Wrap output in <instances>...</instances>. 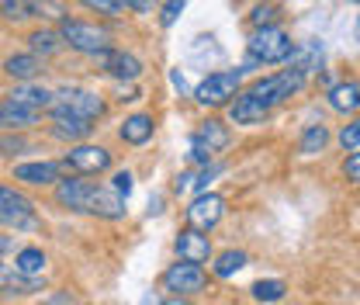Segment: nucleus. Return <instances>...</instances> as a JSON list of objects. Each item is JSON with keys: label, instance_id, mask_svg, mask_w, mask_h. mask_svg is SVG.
Instances as JSON below:
<instances>
[{"label": "nucleus", "instance_id": "4c0bfd02", "mask_svg": "<svg viewBox=\"0 0 360 305\" xmlns=\"http://www.w3.org/2000/svg\"><path fill=\"white\" fill-rule=\"evenodd\" d=\"M14 254H18V239L14 236H0V261H7Z\"/></svg>", "mask_w": 360, "mask_h": 305}, {"label": "nucleus", "instance_id": "dca6fc26", "mask_svg": "<svg viewBox=\"0 0 360 305\" xmlns=\"http://www.w3.org/2000/svg\"><path fill=\"white\" fill-rule=\"evenodd\" d=\"M90 132H94V122L77 115H52V125H49V135L59 142H84Z\"/></svg>", "mask_w": 360, "mask_h": 305}, {"label": "nucleus", "instance_id": "b1692460", "mask_svg": "<svg viewBox=\"0 0 360 305\" xmlns=\"http://www.w3.org/2000/svg\"><path fill=\"white\" fill-rule=\"evenodd\" d=\"M45 254L39 247H18V254H14V267L25 274V278H42L45 274Z\"/></svg>", "mask_w": 360, "mask_h": 305}, {"label": "nucleus", "instance_id": "9d476101", "mask_svg": "<svg viewBox=\"0 0 360 305\" xmlns=\"http://www.w3.org/2000/svg\"><path fill=\"white\" fill-rule=\"evenodd\" d=\"M0 225L11 229H32L35 225V201L14 187L0 184Z\"/></svg>", "mask_w": 360, "mask_h": 305}, {"label": "nucleus", "instance_id": "c9c22d12", "mask_svg": "<svg viewBox=\"0 0 360 305\" xmlns=\"http://www.w3.org/2000/svg\"><path fill=\"white\" fill-rule=\"evenodd\" d=\"M343 177L350 184H360V149H350V156L343 160Z\"/></svg>", "mask_w": 360, "mask_h": 305}, {"label": "nucleus", "instance_id": "7ed1b4c3", "mask_svg": "<svg viewBox=\"0 0 360 305\" xmlns=\"http://www.w3.org/2000/svg\"><path fill=\"white\" fill-rule=\"evenodd\" d=\"M305 80H309V73L288 63V70H277V73H270V77H260L257 84H250L246 90L257 97V104H260L264 111H274L277 104H284L288 97H295L298 90L305 87Z\"/></svg>", "mask_w": 360, "mask_h": 305}, {"label": "nucleus", "instance_id": "423d86ee", "mask_svg": "<svg viewBox=\"0 0 360 305\" xmlns=\"http://www.w3.org/2000/svg\"><path fill=\"white\" fill-rule=\"evenodd\" d=\"M239 87H243V70H219V73H208L194 87V101L201 108H229Z\"/></svg>", "mask_w": 360, "mask_h": 305}, {"label": "nucleus", "instance_id": "f704fd0d", "mask_svg": "<svg viewBox=\"0 0 360 305\" xmlns=\"http://www.w3.org/2000/svg\"><path fill=\"white\" fill-rule=\"evenodd\" d=\"M132 180H135L132 170H115V174H111V187H115L122 198H129V194H132V187H135Z\"/></svg>", "mask_w": 360, "mask_h": 305}, {"label": "nucleus", "instance_id": "a211bd4d", "mask_svg": "<svg viewBox=\"0 0 360 305\" xmlns=\"http://www.w3.org/2000/svg\"><path fill=\"white\" fill-rule=\"evenodd\" d=\"M267 115L270 111H264V108L257 104V97H253L250 90H239L236 101L229 104V118H232V125H260Z\"/></svg>", "mask_w": 360, "mask_h": 305}, {"label": "nucleus", "instance_id": "aec40b11", "mask_svg": "<svg viewBox=\"0 0 360 305\" xmlns=\"http://www.w3.org/2000/svg\"><path fill=\"white\" fill-rule=\"evenodd\" d=\"M7 97H11V101H18V104H25V108L49 111V108H52V101H56V90H49V87H42V84H35V80H28V84H18Z\"/></svg>", "mask_w": 360, "mask_h": 305}, {"label": "nucleus", "instance_id": "f8f14e48", "mask_svg": "<svg viewBox=\"0 0 360 305\" xmlns=\"http://www.w3.org/2000/svg\"><path fill=\"white\" fill-rule=\"evenodd\" d=\"M225 216V198L215 191H198V198L187 205V225L201 229V232H212Z\"/></svg>", "mask_w": 360, "mask_h": 305}, {"label": "nucleus", "instance_id": "412c9836", "mask_svg": "<svg viewBox=\"0 0 360 305\" xmlns=\"http://www.w3.org/2000/svg\"><path fill=\"white\" fill-rule=\"evenodd\" d=\"M42 288V278H25L14 261H0V292H11V295H28V292H39Z\"/></svg>", "mask_w": 360, "mask_h": 305}, {"label": "nucleus", "instance_id": "6e6552de", "mask_svg": "<svg viewBox=\"0 0 360 305\" xmlns=\"http://www.w3.org/2000/svg\"><path fill=\"white\" fill-rule=\"evenodd\" d=\"M63 167L70 174H80V177H90V174H104L111 170V153L97 142H77L70 146V153L63 156Z\"/></svg>", "mask_w": 360, "mask_h": 305}, {"label": "nucleus", "instance_id": "2f4dec72", "mask_svg": "<svg viewBox=\"0 0 360 305\" xmlns=\"http://www.w3.org/2000/svg\"><path fill=\"white\" fill-rule=\"evenodd\" d=\"M340 146L350 153V149H360V118H354L350 125L340 129Z\"/></svg>", "mask_w": 360, "mask_h": 305}, {"label": "nucleus", "instance_id": "cd10ccee", "mask_svg": "<svg viewBox=\"0 0 360 305\" xmlns=\"http://www.w3.org/2000/svg\"><path fill=\"white\" fill-rule=\"evenodd\" d=\"M32 4V18H49V21H66L70 11L63 0H28Z\"/></svg>", "mask_w": 360, "mask_h": 305}, {"label": "nucleus", "instance_id": "bb28decb", "mask_svg": "<svg viewBox=\"0 0 360 305\" xmlns=\"http://www.w3.org/2000/svg\"><path fill=\"white\" fill-rule=\"evenodd\" d=\"M0 18L7 25H25L32 18V4L28 0H0Z\"/></svg>", "mask_w": 360, "mask_h": 305}, {"label": "nucleus", "instance_id": "39448f33", "mask_svg": "<svg viewBox=\"0 0 360 305\" xmlns=\"http://www.w3.org/2000/svg\"><path fill=\"white\" fill-rule=\"evenodd\" d=\"M59 35H63V42L70 45L73 52H80V56H97V52L111 49V32L101 28V25H94V21L66 18V21H59Z\"/></svg>", "mask_w": 360, "mask_h": 305}, {"label": "nucleus", "instance_id": "a19ab883", "mask_svg": "<svg viewBox=\"0 0 360 305\" xmlns=\"http://www.w3.org/2000/svg\"><path fill=\"white\" fill-rule=\"evenodd\" d=\"M354 35H357V42H360V14H357V25H354Z\"/></svg>", "mask_w": 360, "mask_h": 305}, {"label": "nucleus", "instance_id": "58836bf2", "mask_svg": "<svg viewBox=\"0 0 360 305\" xmlns=\"http://www.w3.org/2000/svg\"><path fill=\"white\" fill-rule=\"evenodd\" d=\"M118 101L122 104H132V101H139V90L132 84H118Z\"/></svg>", "mask_w": 360, "mask_h": 305}, {"label": "nucleus", "instance_id": "ddd939ff", "mask_svg": "<svg viewBox=\"0 0 360 305\" xmlns=\"http://www.w3.org/2000/svg\"><path fill=\"white\" fill-rule=\"evenodd\" d=\"M63 160H32V163H18L14 180L28 184V187H56L63 180Z\"/></svg>", "mask_w": 360, "mask_h": 305}, {"label": "nucleus", "instance_id": "e433bc0d", "mask_svg": "<svg viewBox=\"0 0 360 305\" xmlns=\"http://www.w3.org/2000/svg\"><path fill=\"white\" fill-rule=\"evenodd\" d=\"M122 4H125V11H135V14H153V7L160 0H122Z\"/></svg>", "mask_w": 360, "mask_h": 305}, {"label": "nucleus", "instance_id": "4468645a", "mask_svg": "<svg viewBox=\"0 0 360 305\" xmlns=\"http://www.w3.org/2000/svg\"><path fill=\"white\" fill-rule=\"evenodd\" d=\"M174 250H177L180 261H191V263L212 261V239H208V232H201V229H194V225L180 229L177 239H174Z\"/></svg>", "mask_w": 360, "mask_h": 305}, {"label": "nucleus", "instance_id": "4be33fe9", "mask_svg": "<svg viewBox=\"0 0 360 305\" xmlns=\"http://www.w3.org/2000/svg\"><path fill=\"white\" fill-rule=\"evenodd\" d=\"M329 97V108L333 111H340V115H354L360 108V84L354 80H343V84H336V87L326 94Z\"/></svg>", "mask_w": 360, "mask_h": 305}, {"label": "nucleus", "instance_id": "72a5a7b5", "mask_svg": "<svg viewBox=\"0 0 360 305\" xmlns=\"http://www.w3.org/2000/svg\"><path fill=\"white\" fill-rule=\"evenodd\" d=\"M25 149H28V142L21 135H4L0 139V156H21Z\"/></svg>", "mask_w": 360, "mask_h": 305}, {"label": "nucleus", "instance_id": "5701e85b", "mask_svg": "<svg viewBox=\"0 0 360 305\" xmlns=\"http://www.w3.org/2000/svg\"><path fill=\"white\" fill-rule=\"evenodd\" d=\"M63 35H59V28H39V32H32L28 35V52H35V56H56L59 49H63Z\"/></svg>", "mask_w": 360, "mask_h": 305}, {"label": "nucleus", "instance_id": "f257e3e1", "mask_svg": "<svg viewBox=\"0 0 360 305\" xmlns=\"http://www.w3.org/2000/svg\"><path fill=\"white\" fill-rule=\"evenodd\" d=\"M56 201L66 212H80V216L108 218V222L125 218V198L111 184H94L80 174H70L56 184Z\"/></svg>", "mask_w": 360, "mask_h": 305}, {"label": "nucleus", "instance_id": "79ce46f5", "mask_svg": "<svg viewBox=\"0 0 360 305\" xmlns=\"http://www.w3.org/2000/svg\"><path fill=\"white\" fill-rule=\"evenodd\" d=\"M343 4H360V0H343Z\"/></svg>", "mask_w": 360, "mask_h": 305}, {"label": "nucleus", "instance_id": "1a4fd4ad", "mask_svg": "<svg viewBox=\"0 0 360 305\" xmlns=\"http://www.w3.org/2000/svg\"><path fill=\"white\" fill-rule=\"evenodd\" d=\"M97 59V66H101V73H108L111 80H118V84H135L139 77H142V70H146V63L135 56V52H125V49H104V52H97L94 56Z\"/></svg>", "mask_w": 360, "mask_h": 305}, {"label": "nucleus", "instance_id": "0eeeda50", "mask_svg": "<svg viewBox=\"0 0 360 305\" xmlns=\"http://www.w3.org/2000/svg\"><path fill=\"white\" fill-rule=\"evenodd\" d=\"M229 142H232V132L222 118H205L191 135V163H212V156L222 153Z\"/></svg>", "mask_w": 360, "mask_h": 305}, {"label": "nucleus", "instance_id": "9b49d317", "mask_svg": "<svg viewBox=\"0 0 360 305\" xmlns=\"http://www.w3.org/2000/svg\"><path fill=\"white\" fill-rule=\"evenodd\" d=\"M205 285H208V278H205L201 263L177 261L163 270V288L174 295H198V292H205Z\"/></svg>", "mask_w": 360, "mask_h": 305}, {"label": "nucleus", "instance_id": "20e7f679", "mask_svg": "<svg viewBox=\"0 0 360 305\" xmlns=\"http://www.w3.org/2000/svg\"><path fill=\"white\" fill-rule=\"evenodd\" d=\"M104 111H108L104 97L87 87H59L52 108H49V115H77V118H87V122L104 118Z\"/></svg>", "mask_w": 360, "mask_h": 305}, {"label": "nucleus", "instance_id": "473e14b6", "mask_svg": "<svg viewBox=\"0 0 360 305\" xmlns=\"http://www.w3.org/2000/svg\"><path fill=\"white\" fill-rule=\"evenodd\" d=\"M253 28H267V25H277V7L274 4H260L257 11H253Z\"/></svg>", "mask_w": 360, "mask_h": 305}, {"label": "nucleus", "instance_id": "2eb2a0df", "mask_svg": "<svg viewBox=\"0 0 360 305\" xmlns=\"http://www.w3.org/2000/svg\"><path fill=\"white\" fill-rule=\"evenodd\" d=\"M39 118H42V111H35V108H25V104H18L11 97L0 101V132H25L32 129Z\"/></svg>", "mask_w": 360, "mask_h": 305}, {"label": "nucleus", "instance_id": "6ab92c4d", "mask_svg": "<svg viewBox=\"0 0 360 305\" xmlns=\"http://www.w3.org/2000/svg\"><path fill=\"white\" fill-rule=\"evenodd\" d=\"M4 73H7L11 80H18V84H28V80H35V77L42 73V56H35V52L7 56V59H4Z\"/></svg>", "mask_w": 360, "mask_h": 305}, {"label": "nucleus", "instance_id": "a878e982", "mask_svg": "<svg viewBox=\"0 0 360 305\" xmlns=\"http://www.w3.org/2000/svg\"><path fill=\"white\" fill-rule=\"evenodd\" d=\"M246 261H250V257H246L243 250H225V254L215 257V267H212V270H215V278L225 281V278H236V274L246 267Z\"/></svg>", "mask_w": 360, "mask_h": 305}, {"label": "nucleus", "instance_id": "f03ea898", "mask_svg": "<svg viewBox=\"0 0 360 305\" xmlns=\"http://www.w3.org/2000/svg\"><path fill=\"white\" fill-rule=\"evenodd\" d=\"M291 52H295V42L281 25L253 28L246 42V66H277V63H288Z\"/></svg>", "mask_w": 360, "mask_h": 305}, {"label": "nucleus", "instance_id": "f3484780", "mask_svg": "<svg viewBox=\"0 0 360 305\" xmlns=\"http://www.w3.org/2000/svg\"><path fill=\"white\" fill-rule=\"evenodd\" d=\"M153 132H156L153 115H146V111H135V115H129V118L118 125V139H122L125 146H146V142L153 139Z\"/></svg>", "mask_w": 360, "mask_h": 305}, {"label": "nucleus", "instance_id": "393cba45", "mask_svg": "<svg viewBox=\"0 0 360 305\" xmlns=\"http://www.w3.org/2000/svg\"><path fill=\"white\" fill-rule=\"evenodd\" d=\"M326 146H329V129H326L322 122L305 125L302 139H298V153H302V156H315V153H322Z\"/></svg>", "mask_w": 360, "mask_h": 305}, {"label": "nucleus", "instance_id": "c756f323", "mask_svg": "<svg viewBox=\"0 0 360 305\" xmlns=\"http://www.w3.org/2000/svg\"><path fill=\"white\" fill-rule=\"evenodd\" d=\"M87 11L101 14V18H122L125 14V4L122 0H80Z\"/></svg>", "mask_w": 360, "mask_h": 305}, {"label": "nucleus", "instance_id": "c85d7f7f", "mask_svg": "<svg viewBox=\"0 0 360 305\" xmlns=\"http://www.w3.org/2000/svg\"><path fill=\"white\" fill-rule=\"evenodd\" d=\"M250 292H253V299H257L260 305H267V302H281L288 288H284V281L270 278V281H257V285H253Z\"/></svg>", "mask_w": 360, "mask_h": 305}, {"label": "nucleus", "instance_id": "ea45409f", "mask_svg": "<svg viewBox=\"0 0 360 305\" xmlns=\"http://www.w3.org/2000/svg\"><path fill=\"white\" fill-rule=\"evenodd\" d=\"M163 305H191V302H187L184 295H174V299H167V302H163Z\"/></svg>", "mask_w": 360, "mask_h": 305}, {"label": "nucleus", "instance_id": "7c9ffc66", "mask_svg": "<svg viewBox=\"0 0 360 305\" xmlns=\"http://www.w3.org/2000/svg\"><path fill=\"white\" fill-rule=\"evenodd\" d=\"M184 7H187V0H167V4L160 7V25H163V28H174L177 18L184 14Z\"/></svg>", "mask_w": 360, "mask_h": 305}]
</instances>
